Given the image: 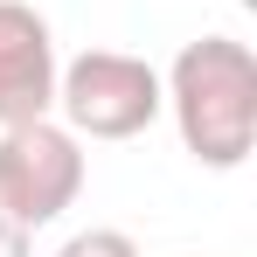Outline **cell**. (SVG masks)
Returning a JSON list of instances; mask_svg holds the SVG:
<instances>
[{"label": "cell", "instance_id": "cell-1", "mask_svg": "<svg viewBox=\"0 0 257 257\" xmlns=\"http://www.w3.org/2000/svg\"><path fill=\"white\" fill-rule=\"evenodd\" d=\"M167 111L181 125V146L202 167L229 174L250 160L257 146V56L236 35H202L174 56V70L160 77Z\"/></svg>", "mask_w": 257, "mask_h": 257}, {"label": "cell", "instance_id": "cell-2", "mask_svg": "<svg viewBox=\"0 0 257 257\" xmlns=\"http://www.w3.org/2000/svg\"><path fill=\"white\" fill-rule=\"evenodd\" d=\"M56 111L77 139H139L167 111L160 70L125 49H84L77 63L56 70Z\"/></svg>", "mask_w": 257, "mask_h": 257}, {"label": "cell", "instance_id": "cell-3", "mask_svg": "<svg viewBox=\"0 0 257 257\" xmlns=\"http://www.w3.org/2000/svg\"><path fill=\"white\" fill-rule=\"evenodd\" d=\"M84 195V139L56 118L0 125V209L14 215L28 236L49 229L63 209Z\"/></svg>", "mask_w": 257, "mask_h": 257}, {"label": "cell", "instance_id": "cell-4", "mask_svg": "<svg viewBox=\"0 0 257 257\" xmlns=\"http://www.w3.org/2000/svg\"><path fill=\"white\" fill-rule=\"evenodd\" d=\"M56 35L28 0H0V125L56 111Z\"/></svg>", "mask_w": 257, "mask_h": 257}, {"label": "cell", "instance_id": "cell-5", "mask_svg": "<svg viewBox=\"0 0 257 257\" xmlns=\"http://www.w3.org/2000/svg\"><path fill=\"white\" fill-rule=\"evenodd\" d=\"M56 257H139V243H132L125 229H77Z\"/></svg>", "mask_w": 257, "mask_h": 257}, {"label": "cell", "instance_id": "cell-6", "mask_svg": "<svg viewBox=\"0 0 257 257\" xmlns=\"http://www.w3.org/2000/svg\"><path fill=\"white\" fill-rule=\"evenodd\" d=\"M0 257H28V229H21L7 209H0Z\"/></svg>", "mask_w": 257, "mask_h": 257}, {"label": "cell", "instance_id": "cell-7", "mask_svg": "<svg viewBox=\"0 0 257 257\" xmlns=\"http://www.w3.org/2000/svg\"><path fill=\"white\" fill-rule=\"evenodd\" d=\"M243 7H257V0H243Z\"/></svg>", "mask_w": 257, "mask_h": 257}]
</instances>
